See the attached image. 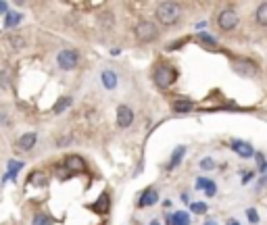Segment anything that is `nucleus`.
I'll return each mask as SVG.
<instances>
[{"instance_id": "obj_16", "label": "nucleus", "mask_w": 267, "mask_h": 225, "mask_svg": "<svg viewBox=\"0 0 267 225\" xmlns=\"http://www.w3.org/2000/svg\"><path fill=\"white\" fill-rule=\"evenodd\" d=\"M100 80H103V86H105L107 90H113V88L117 86V75H115L113 71H105L103 75H100Z\"/></svg>"}, {"instance_id": "obj_28", "label": "nucleus", "mask_w": 267, "mask_h": 225, "mask_svg": "<svg viewBox=\"0 0 267 225\" xmlns=\"http://www.w3.org/2000/svg\"><path fill=\"white\" fill-rule=\"evenodd\" d=\"M11 44L15 46V48H23V46H25V42H23L21 38H11Z\"/></svg>"}, {"instance_id": "obj_6", "label": "nucleus", "mask_w": 267, "mask_h": 225, "mask_svg": "<svg viewBox=\"0 0 267 225\" xmlns=\"http://www.w3.org/2000/svg\"><path fill=\"white\" fill-rule=\"evenodd\" d=\"M132 121H134V111H132L130 106L121 104L119 108H117V125L125 129V127L132 125Z\"/></svg>"}, {"instance_id": "obj_2", "label": "nucleus", "mask_w": 267, "mask_h": 225, "mask_svg": "<svg viewBox=\"0 0 267 225\" xmlns=\"http://www.w3.org/2000/svg\"><path fill=\"white\" fill-rule=\"evenodd\" d=\"M134 34H136L138 42L148 44V42H155L156 38H159V27H156L153 21H140L136 25V29H134Z\"/></svg>"}, {"instance_id": "obj_11", "label": "nucleus", "mask_w": 267, "mask_h": 225, "mask_svg": "<svg viewBox=\"0 0 267 225\" xmlns=\"http://www.w3.org/2000/svg\"><path fill=\"white\" fill-rule=\"evenodd\" d=\"M109 206H111V200H109V194H103L96 203H94L90 208L92 211H96L98 215H105V213H109Z\"/></svg>"}, {"instance_id": "obj_5", "label": "nucleus", "mask_w": 267, "mask_h": 225, "mask_svg": "<svg viewBox=\"0 0 267 225\" xmlns=\"http://www.w3.org/2000/svg\"><path fill=\"white\" fill-rule=\"evenodd\" d=\"M57 63L61 69H65V71H73V69L80 65V57H77V52L67 48V50H61L59 57H57Z\"/></svg>"}, {"instance_id": "obj_25", "label": "nucleus", "mask_w": 267, "mask_h": 225, "mask_svg": "<svg viewBox=\"0 0 267 225\" xmlns=\"http://www.w3.org/2000/svg\"><path fill=\"white\" fill-rule=\"evenodd\" d=\"M200 169H205V171H211V169H215L213 159H202V161H200Z\"/></svg>"}, {"instance_id": "obj_30", "label": "nucleus", "mask_w": 267, "mask_h": 225, "mask_svg": "<svg viewBox=\"0 0 267 225\" xmlns=\"http://www.w3.org/2000/svg\"><path fill=\"white\" fill-rule=\"evenodd\" d=\"M227 225H240L238 221H234V219H230V221H227Z\"/></svg>"}, {"instance_id": "obj_20", "label": "nucleus", "mask_w": 267, "mask_h": 225, "mask_svg": "<svg viewBox=\"0 0 267 225\" xmlns=\"http://www.w3.org/2000/svg\"><path fill=\"white\" fill-rule=\"evenodd\" d=\"M174 111H176V113H188V111H192V102H190V100H178V102L174 104Z\"/></svg>"}, {"instance_id": "obj_26", "label": "nucleus", "mask_w": 267, "mask_h": 225, "mask_svg": "<svg viewBox=\"0 0 267 225\" xmlns=\"http://www.w3.org/2000/svg\"><path fill=\"white\" fill-rule=\"evenodd\" d=\"M246 215H248V221H250V223H257V221H259V215H257L255 208H248Z\"/></svg>"}, {"instance_id": "obj_27", "label": "nucleus", "mask_w": 267, "mask_h": 225, "mask_svg": "<svg viewBox=\"0 0 267 225\" xmlns=\"http://www.w3.org/2000/svg\"><path fill=\"white\" fill-rule=\"evenodd\" d=\"M199 38H200V40L202 42H207V44H211V46H215V40H213V38H211V36H207V34H199Z\"/></svg>"}, {"instance_id": "obj_21", "label": "nucleus", "mask_w": 267, "mask_h": 225, "mask_svg": "<svg viewBox=\"0 0 267 225\" xmlns=\"http://www.w3.org/2000/svg\"><path fill=\"white\" fill-rule=\"evenodd\" d=\"M21 15L19 13H6V21H4V25L6 27H15L17 23H21Z\"/></svg>"}, {"instance_id": "obj_3", "label": "nucleus", "mask_w": 267, "mask_h": 225, "mask_svg": "<svg viewBox=\"0 0 267 225\" xmlns=\"http://www.w3.org/2000/svg\"><path fill=\"white\" fill-rule=\"evenodd\" d=\"M176 82V71L167 65H159L155 69V83L159 88H169Z\"/></svg>"}, {"instance_id": "obj_22", "label": "nucleus", "mask_w": 267, "mask_h": 225, "mask_svg": "<svg viewBox=\"0 0 267 225\" xmlns=\"http://www.w3.org/2000/svg\"><path fill=\"white\" fill-rule=\"evenodd\" d=\"M31 223H34V225H52V219L46 213H38Z\"/></svg>"}, {"instance_id": "obj_19", "label": "nucleus", "mask_w": 267, "mask_h": 225, "mask_svg": "<svg viewBox=\"0 0 267 225\" xmlns=\"http://www.w3.org/2000/svg\"><path fill=\"white\" fill-rule=\"evenodd\" d=\"M184 154H186V148L184 146H178V150L174 152V157H171V163H169V169H174L179 165V161L184 159Z\"/></svg>"}, {"instance_id": "obj_8", "label": "nucleus", "mask_w": 267, "mask_h": 225, "mask_svg": "<svg viewBox=\"0 0 267 225\" xmlns=\"http://www.w3.org/2000/svg\"><path fill=\"white\" fill-rule=\"evenodd\" d=\"M63 165H65L71 173H82L84 169H86L84 159H82V157H77V154H69V157L65 159V163H63Z\"/></svg>"}, {"instance_id": "obj_18", "label": "nucleus", "mask_w": 267, "mask_h": 225, "mask_svg": "<svg viewBox=\"0 0 267 225\" xmlns=\"http://www.w3.org/2000/svg\"><path fill=\"white\" fill-rule=\"evenodd\" d=\"M23 169V163L21 161H9V173H6V177H11V180H15L17 177V173Z\"/></svg>"}, {"instance_id": "obj_1", "label": "nucleus", "mask_w": 267, "mask_h": 225, "mask_svg": "<svg viewBox=\"0 0 267 225\" xmlns=\"http://www.w3.org/2000/svg\"><path fill=\"white\" fill-rule=\"evenodd\" d=\"M156 21L161 23V25H176V23L179 21V17H182V6H179L178 2H161L159 6H156Z\"/></svg>"}, {"instance_id": "obj_14", "label": "nucleus", "mask_w": 267, "mask_h": 225, "mask_svg": "<svg viewBox=\"0 0 267 225\" xmlns=\"http://www.w3.org/2000/svg\"><path fill=\"white\" fill-rule=\"evenodd\" d=\"M27 182H29V185H46L48 184V175L44 171H34V173H29Z\"/></svg>"}, {"instance_id": "obj_29", "label": "nucleus", "mask_w": 267, "mask_h": 225, "mask_svg": "<svg viewBox=\"0 0 267 225\" xmlns=\"http://www.w3.org/2000/svg\"><path fill=\"white\" fill-rule=\"evenodd\" d=\"M0 13H6V2H0Z\"/></svg>"}, {"instance_id": "obj_23", "label": "nucleus", "mask_w": 267, "mask_h": 225, "mask_svg": "<svg viewBox=\"0 0 267 225\" xmlns=\"http://www.w3.org/2000/svg\"><path fill=\"white\" fill-rule=\"evenodd\" d=\"M211 185H213V182H211V180H205V177H200V180H196V188H199V190H209L211 188Z\"/></svg>"}, {"instance_id": "obj_24", "label": "nucleus", "mask_w": 267, "mask_h": 225, "mask_svg": "<svg viewBox=\"0 0 267 225\" xmlns=\"http://www.w3.org/2000/svg\"><path fill=\"white\" fill-rule=\"evenodd\" d=\"M190 208H192V213H196V215H200V213H207V205H205V203H194Z\"/></svg>"}, {"instance_id": "obj_17", "label": "nucleus", "mask_w": 267, "mask_h": 225, "mask_svg": "<svg viewBox=\"0 0 267 225\" xmlns=\"http://www.w3.org/2000/svg\"><path fill=\"white\" fill-rule=\"evenodd\" d=\"M255 19H257V23L259 25H267V2H263V4H259V9H257V13H255Z\"/></svg>"}, {"instance_id": "obj_12", "label": "nucleus", "mask_w": 267, "mask_h": 225, "mask_svg": "<svg viewBox=\"0 0 267 225\" xmlns=\"http://www.w3.org/2000/svg\"><path fill=\"white\" fill-rule=\"evenodd\" d=\"M167 223L169 225H190V215L184 213V211H178L174 215H169Z\"/></svg>"}, {"instance_id": "obj_9", "label": "nucleus", "mask_w": 267, "mask_h": 225, "mask_svg": "<svg viewBox=\"0 0 267 225\" xmlns=\"http://www.w3.org/2000/svg\"><path fill=\"white\" fill-rule=\"evenodd\" d=\"M234 69H236L238 73H242V75H255L259 71L253 61H236V63H234Z\"/></svg>"}, {"instance_id": "obj_7", "label": "nucleus", "mask_w": 267, "mask_h": 225, "mask_svg": "<svg viewBox=\"0 0 267 225\" xmlns=\"http://www.w3.org/2000/svg\"><path fill=\"white\" fill-rule=\"evenodd\" d=\"M36 142H38V134L36 131H29V134H23L19 140H17V148L19 150H23V152H27V150H31L36 146Z\"/></svg>"}, {"instance_id": "obj_13", "label": "nucleus", "mask_w": 267, "mask_h": 225, "mask_svg": "<svg viewBox=\"0 0 267 225\" xmlns=\"http://www.w3.org/2000/svg\"><path fill=\"white\" fill-rule=\"evenodd\" d=\"M156 200H159V194H156V190L148 188V190L142 194V198H140V206H151V205H156Z\"/></svg>"}, {"instance_id": "obj_15", "label": "nucleus", "mask_w": 267, "mask_h": 225, "mask_svg": "<svg viewBox=\"0 0 267 225\" xmlns=\"http://www.w3.org/2000/svg\"><path fill=\"white\" fill-rule=\"evenodd\" d=\"M71 104H73L71 98H69V96H63V98H59V102L52 106V113H54V115H61V113H65Z\"/></svg>"}, {"instance_id": "obj_32", "label": "nucleus", "mask_w": 267, "mask_h": 225, "mask_svg": "<svg viewBox=\"0 0 267 225\" xmlns=\"http://www.w3.org/2000/svg\"><path fill=\"white\" fill-rule=\"evenodd\" d=\"M153 225H159V223H153Z\"/></svg>"}, {"instance_id": "obj_4", "label": "nucleus", "mask_w": 267, "mask_h": 225, "mask_svg": "<svg viewBox=\"0 0 267 225\" xmlns=\"http://www.w3.org/2000/svg\"><path fill=\"white\" fill-rule=\"evenodd\" d=\"M238 21H240V17H238L236 11H234V9H223L222 13H219V17H217V25L222 27L223 32H232V29L238 25Z\"/></svg>"}, {"instance_id": "obj_10", "label": "nucleus", "mask_w": 267, "mask_h": 225, "mask_svg": "<svg viewBox=\"0 0 267 225\" xmlns=\"http://www.w3.org/2000/svg\"><path fill=\"white\" fill-rule=\"evenodd\" d=\"M232 148H234V152H238L240 157H245V159H250V157L255 154V150L250 148V144L240 142V140H236V142H232Z\"/></svg>"}, {"instance_id": "obj_31", "label": "nucleus", "mask_w": 267, "mask_h": 225, "mask_svg": "<svg viewBox=\"0 0 267 225\" xmlns=\"http://www.w3.org/2000/svg\"><path fill=\"white\" fill-rule=\"evenodd\" d=\"M205 225H217V223H215V221H207Z\"/></svg>"}]
</instances>
